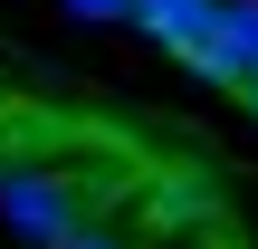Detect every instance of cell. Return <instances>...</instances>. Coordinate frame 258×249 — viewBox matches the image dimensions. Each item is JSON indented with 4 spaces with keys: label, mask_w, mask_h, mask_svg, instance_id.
<instances>
[{
    "label": "cell",
    "mask_w": 258,
    "mask_h": 249,
    "mask_svg": "<svg viewBox=\"0 0 258 249\" xmlns=\"http://www.w3.org/2000/svg\"><path fill=\"white\" fill-rule=\"evenodd\" d=\"M67 10H86V19H134V0H67Z\"/></svg>",
    "instance_id": "277c9868"
},
{
    "label": "cell",
    "mask_w": 258,
    "mask_h": 249,
    "mask_svg": "<svg viewBox=\"0 0 258 249\" xmlns=\"http://www.w3.org/2000/svg\"><path fill=\"white\" fill-rule=\"evenodd\" d=\"M172 58L201 67V77H220V86H249V77H258V0H211L201 38L172 48Z\"/></svg>",
    "instance_id": "6da1fadb"
},
{
    "label": "cell",
    "mask_w": 258,
    "mask_h": 249,
    "mask_svg": "<svg viewBox=\"0 0 258 249\" xmlns=\"http://www.w3.org/2000/svg\"><path fill=\"white\" fill-rule=\"evenodd\" d=\"M239 96H249V115H258V77H249V86H239Z\"/></svg>",
    "instance_id": "8992f818"
},
{
    "label": "cell",
    "mask_w": 258,
    "mask_h": 249,
    "mask_svg": "<svg viewBox=\"0 0 258 249\" xmlns=\"http://www.w3.org/2000/svg\"><path fill=\"white\" fill-rule=\"evenodd\" d=\"M0 211H10L19 240H48V249L77 240V192L48 182V173H10V182H0Z\"/></svg>",
    "instance_id": "7a4b0ae2"
},
{
    "label": "cell",
    "mask_w": 258,
    "mask_h": 249,
    "mask_svg": "<svg viewBox=\"0 0 258 249\" xmlns=\"http://www.w3.org/2000/svg\"><path fill=\"white\" fill-rule=\"evenodd\" d=\"M201 19H211V0H134V29H144V38H163V48H191V38H201Z\"/></svg>",
    "instance_id": "3957f363"
},
{
    "label": "cell",
    "mask_w": 258,
    "mask_h": 249,
    "mask_svg": "<svg viewBox=\"0 0 258 249\" xmlns=\"http://www.w3.org/2000/svg\"><path fill=\"white\" fill-rule=\"evenodd\" d=\"M67 249H124V240H67Z\"/></svg>",
    "instance_id": "5b68a950"
}]
</instances>
